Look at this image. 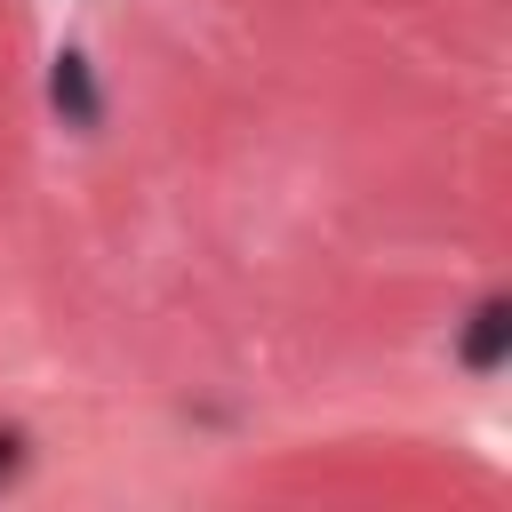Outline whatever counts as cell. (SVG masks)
Listing matches in <instances>:
<instances>
[{
  "label": "cell",
  "instance_id": "cell-1",
  "mask_svg": "<svg viewBox=\"0 0 512 512\" xmlns=\"http://www.w3.org/2000/svg\"><path fill=\"white\" fill-rule=\"evenodd\" d=\"M504 352H512V296H480L472 320H464L456 360H464L472 376H488V368H504Z\"/></svg>",
  "mask_w": 512,
  "mask_h": 512
},
{
  "label": "cell",
  "instance_id": "cell-3",
  "mask_svg": "<svg viewBox=\"0 0 512 512\" xmlns=\"http://www.w3.org/2000/svg\"><path fill=\"white\" fill-rule=\"evenodd\" d=\"M0 464H16V440H8V432H0Z\"/></svg>",
  "mask_w": 512,
  "mask_h": 512
},
{
  "label": "cell",
  "instance_id": "cell-2",
  "mask_svg": "<svg viewBox=\"0 0 512 512\" xmlns=\"http://www.w3.org/2000/svg\"><path fill=\"white\" fill-rule=\"evenodd\" d=\"M48 104H56L72 128H96V120H104V96H96L80 48H56V64H48Z\"/></svg>",
  "mask_w": 512,
  "mask_h": 512
}]
</instances>
